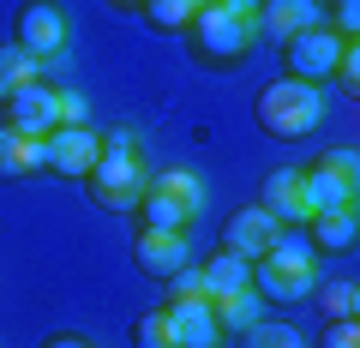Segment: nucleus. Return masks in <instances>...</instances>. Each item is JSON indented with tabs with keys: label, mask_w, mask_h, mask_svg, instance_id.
I'll use <instances>...</instances> for the list:
<instances>
[{
	"label": "nucleus",
	"mask_w": 360,
	"mask_h": 348,
	"mask_svg": "<svg viewBox=\"0 0 360 348\" xmlns=\"http://www.w3.org/2000/svg\"><path fill=\"white\" fill-rule=\"evenodd\" d=\"M42 150H49V174L84 181L90 168H96V156H103V132L96 127H54L49 138H42Z\"/></svg>",
	"instance_id": "9"
},
{
	"label": "nucleus",
	"mask_w": 360,
	"mask_h": 348,
	"mask_svg": "<svg viewBox=\"0 0 360 348\" xmlns=\"http://www.w3.org/2000/svg\"><path fill=\"white\" fill-rule=\"evenodd\" d=\"M354 174H360V156H354V150H324L312 168H300L307 217H324V210H348V205H354Z\"/></svg>",
	"instance_id": "3"
},
{
	"label": "nucleus",
	"mask_w": 360,
	"mask_h": 348,
	"mask_svg": "<svg viewBox=\"0 0 360 348\" xmlns=\"http://www.w3.org/2000/svg\"><path fill=\"white\" fill-rule=\"evenodd\" d=\"M222 6H229V13H240V18H252V13H258V0H222Z\"/></svg>",
	"instance_id": "33"
},
{
	"label": "nucleus",
	"mask_w": 360,
	"mask_h": 348,
	"mask_svg": "<svg viewBox=\"0 0 360 348\" xmlns=\"http://www.w3.org/2000/svg\"><path fill=\"white\" fill-rule=\"evenodd\" d=\"M258 210H264L276 228L283 222H307V193H300V168H270L264 186H258Z\"/></svg>",
	"instance_id": "12"
},
{
	"label": "nucleus",
	"mask_w": 360,
	"mask_h": 348,
	"mask_svg": "<svg viewBox=\"0 0 360 348\" xmlns=\"http://www.w3.org/2000/svg\"><path fill=\"white\" fill-rule=\"evenodd\" d=\"M324 312H330V318H360V288L354 283H330L324 288Z\"/></svg>",
	"instance_id": "25"
},
{
	"label": "nucleus",
	"mask_w": 360,
	"mask_h": 348,
	"mask_svg": "<svg viewBox=\"0 0 360 348\" xmlns=\"http://www.w3.org/2000/svg\"><path fill=\"white\" fill-rule=\"evenodd\" d=\"M319 348H360V318H330Z\"/></svg>",
	"instance_id": "27"
},
{
	"label": "nucleus",
	"mask_w": 360,
	"mask_h": 348,
	"mask_svg": "<svg viewBox=\"0 0 360 348\" xmlns=\"http://www.w3.org/2000/svg\"><path fill=\"white\" fill-rule=\"evenodd\" d=\"M342 49H348V42L336 37L330 25H312V30H300V37L283 42V66H288V78H300V84H319V78L336 72Z\"/></svg>",
	"instance_id": "8"
},
{
	"label": "nucleus",
	"mask_w": 360,
	"mask_h": 348,
	"mask_svg": "<svg viewBox=\"0 0 360 348\" xmlns=\"http://www.w3.org/2000/svg\"><path fill=\"white\" fill-rule=\"evenodd\" d=\"M319 6H342V0H319Z\"/></svg>",
	"instance_id": "35"
},
{
	"label": "nucleus",
	"mask_w": 360,
	"mask_h": 348,
	"mask_svg": "<svg viewBox=\"0 0 360 348\" xmlns=\"http://www.w3.org/2000/svg\"><path fill=\"white\" fill-rule=\"evenodd\" d=\"M25 174H30L25 168V138L0 127V181H25Z\"/></svg>",
	"instance_id": "24"
},
{
	"label": "nucleus",
	"mask_w": 360,
	"mask_h": 348,
	"mask_svg": "<svg viewBox=\"0 0 360 348\" xmlns=\"http://www.w3.org/2000/svg\"><path fill=\"white\" fill-rule=\"evenodd\" d=\"M198 271H205V300H229V295H240V288H252V264L234 258V252L205 258Z\"/></svg>",
	"instance_id": "16"
},
{
	"label": "nucleus",
	"mask_w": 360,
	"mask_h": 348,
	"mask_svg": "<svg viewBox=\"0 0 360 348\" xmlns=\"http://www.w3.org/2000/svg\"><path fill=\"white\" fill-rule=\"evenodd\" d=\"M132 258H139V271L150 276V283H168L180 264H193V252H186V234H150V228L139 234Z\"/></svg>",
	"instance_id": "14"
},
{
	"label": "nucleus",
	"mask_w": 360,
	"mask_h": 348,
	"mask_svg": "<svg viewBox=\"0 0 360 348\" xmlns=\"http://www.w3.org/2000/svg\"><path fill=\"white\" fill-rule=\"evenodd\" d=\"M42 348H90V336H78V330H60V336H49Z\"/></svg>",
	"instance_id": "32"
},
{
	"label": "nucleus",
	"mask_w": 360,
	"mask_h": 348,
	"mask_svg": "<svg viewBox=\"0 0 360 348\" xmlns=\"http://www.w3.org/2000/svg\"><path fill=\"white\" fill-rule=\"evenodd\" d=\"M180 37H186V49H193L198 66H240L246 49L258 42V30H252V18H240L222 0H210V6L193 13V25L180 30Z\"/></svg>",
	"instance_id": "1"
},
{
	"label": "nucleus",
	"mask_w": 360,
	"mask_h": 348,
	"mask_svg": "<svg viewBox=\"0 0 360 348\" xmlns=\"http://www.w3.org/2000/svg\"><path fill=\"white\" fill-rule=\"evenodd\" d=\"M103 150H115V156H144V144H139V132H132V127H108V132H103Z\"/></svg>",
	"instance_id": "30"
},
{
	"label": "nucleus",
	"mask_w": 360,
	"mask_h": 348,
	"mask_svg": "<svg viewBox=\"0 0 360 348\" xmlns=\"http://www.w3.org/2000/svg\"><path fill=\"white\" fill-rule=\"evenodd\" d=\"M336 84H342V91H348V103H354V96H360V54H354V42H348V49H342V60H336Z\"/></svg>",
	"instance_id": "28"
},
{
	"label": "nucleus",
	"mask_w": 360,
	"mask_h": 348,
	"mask_svg": "<svg viewBox=\"0 0 360 348\" xmlns=\"http://www.w3.org/2000/svg\"><path fill=\"white\" fill-rule=\"evenodd\" d=\"M139 210H144V228H150V234H180V228H186V222H193V210L180 205V198L156 193V186H144Z\"/></svg>",
	"instance_id": "17"
},
{
	"label": "nucleus",
	"mask_w": 360,
	"mask_h": 348,
	"mask_svg": "<svg viewBox=\"0 0 360 348\" xmlns=\"http://www.w3.org/2000/svg\"><path fill=\"white\" fill-rule=\"evenodd\" d=\"M252 288L264 307H288V300H307L319 288V258H283V252H264L252 258Z\"/></svg>",
	"instance_id": "5"
},
{
	"label": "nucleus",
	"mask_w": 360,
	"mask_h": 348,
	"mask_svg": "<svg viewBox=\"0 0 360 348\" xmlns=\"http://www.w3.org/2000/svg\"><path fill=\"white\" fill-rule=\"evenodd\" d=\"M115 6H144V0H115Z\"/></svg>",
	"instance_id": "34"
},
{
	"label": "nucleus",
	"mask_w": 360,
	"mask_h": 348,
	"mask_svg": "<svg viewBox=\"0 0 360 348\" xmlns=\"http://www.w3.org/2000/svg\"><path fill=\"white\" fill-rule=\"evenodd\" d=\"M60 96V127H90V103L78 91H54Z\"/></svg>",
	"instance_id": "29"
},
{
	"label": "nucleus",
	"mask_w": 360,
	"mask_h": 348,
	"mask_svg": "<svg viewBox=\"0 0 360 348\" xmlns=\"http://www.w3.org/2000/svg\"><path fill=\"white\" fill-rule=\"evenodd\" d=\"M270 234H276V222L264 217L258 205H246V210H234L229 222H222V252H234V258H264L270 252Z\"/></svg>",
	"instance_id": "13"
},
{
	"label": "nucleus",
	"mask_w": 360,
	"mask_h": 348,
	"mask_svg": "<svg viewBox=\"0 0 360 348\" xmlns=\"http://www.w3.org/2000/svg\"><path fill=\"white\" fill-rule=\"evenodd\" d=\"M312 25H324L319 0H258V13H252V30L264 42H276V49L288 37H300V30H312Z\"/></svg>",
	"instance_id": "11"
},
{
	"label": "nucleus",
	"mask_w": 360,
	"mask_h": 348,
	"mask_svg": "<svg viewBox=\"0 0 360 348\" xmlns=\"http://www.w3.org/2000/svg\"><path fill=\"white\" fill-rule=\"evenodd\" d=\"M0 127L18 132V138H49V132L60 127V96H54V84L49 78L18 84V91L0 103Z\"/></svg>",
	"instance_id": "7"
},
{
	"label": "nucleus",
	"mask_w": 360,
	"mask_h": 348,
	"mask_svg": "<svg viewBox=\"0 0 360 348\" xmlns=\"http://www.w3.org/2000/svg\"><path fill=\"white\" fill-rule=\"evenodd\" d=\"M240 348H307V336L295 324H283V318H258V324L240 330Z\"/></svg>",
	"instance_id": "22"
},
{
	"label": "nucleus",
	"mask_w": 360,
	"mask_h": 348,
	"mask_svg": "<svg viewBox=\"0 0 360 348\" xmlns=\"http://www.w3.org/2000/svg\"><path fill=\"white\" fill-rule=\"evenodd\" d=\"M307 240H312V252H354V240H360V222H354V205L348 210H324V217H307Z\"/></svg>",
	"instance_id": "15"
},
{
	"label": "nucleus",
	"mask_w": 360,
	"mask_h": 348,
	"mask_svg": "<svg viewBox=\"0 0 360 348\" xmlns=\"http://www.w3.org/2000/svg\"><path fill=\"white\" fill-rule=\"evenodd\" d=\"M168 342L174 348H222V324H217V307L205 295L193 300H168Z\"/></svg>",
	"instance_id": "10"
},
{
	"label": "nucleus",
	"mask_w": 360,
	"mask_h": 348,
	"mask_svg": "<svg viewBox=\"0 0 360 348\" xmlns=\"http://www.w3.org/2000/svg\"><path fill=\"white\" fill-rule=\"evenodd\" d=\"M139 13L150 18V30H156V37H180V30L193 25V13H198V0H144Z\"/></svg>",
	"instance_id": "20"
},
{
	"label": "nucleus",
	"mask_w": 360,
	"mask_h": 348,
	"mask_svg": "<svg viewBox=\"0 0 360 348\" xmlns=\"http://www.w3.org/2000/svg\"><path fill=\"white\" fill-rule=\"evenodd\" d=\"M144 174H150V162L144 156H115V150H103L96 156V168L84 174V186H90V198L103 210H132L144 198Z\"/></svg>",
	"instance_id": "6"
},
{
	"label": "nucleus",
	"mask_w": 360,
	"mask_h": 348,
	"mask_svg": "<svg viewBox=\"0 0 360 348\" xmlns=\"http://www.w3.org/2000/svg\"><path fill=\"white\" fill-rule=\"evenodd\" d=\"M13 42L25 54H37V60H54V54H66V42H72V18H66L60 0H25L13 18Z\"/></svg>",
	"instance_id": "4"
},
{
	"label": "nucleus",
	"mask_w": 360,
	"mask_h": 348,
	"mask_svg": "<svg viewBox=\"0 0 360 348\" xmlns=\"http://www.w3.org/2000/svg\"><path fill=\"white\" fill-rule=\"evenodd\" d=\"M193 295H205V271H198V264H180V271L168 276V300H193Z\"/></svg>",
	"instance_id": "26"
},
{
	"label": "nucleus",
	"mask_w": 360,
	"mask_h": 348,
	"mask_svg": "<svg viewBox=\"0 0 360 348\" xmlns=\"http://www.w3.org/2000/svg\"><path fill=\"white\" fill-rule=\"evenodd\" d=\"M30 78H42V60L25 54L18 42H0V103H6L18 84H30Z\"/></svg>",
	"instance_id": "19"
},
{
	"label": "nucleus",
	"mask_w": 360,
	"mask_h": 348,
	"mask_svg": "<svg viewBox=\"0 0 360 348\" xmlns=\"http://www.w3.org/2000/svg\"><path fill=\"white\" fill-rule=\"evenodd\" d=\"M210 307H217V324H222V330H246V324L264 318V300H258V288H240V295L210 300Z\"/></svg>",
	"instance_id": "21"
},
{
	"label": "nucleus",
	"mask_w": 360,
	"mask_h": 348,
	"mask_svg": "<svg viewBox=\"0 0 360 348\" xmlns=\"http://www.w3.org/2000/svg\"><path fill=\"white\" fill-rule=\"evenodd\" d=\"M144 186H156V193H168V198H180V205L193 210H205V181H198L193 168H156V174H144Z\"/></svg>",
	"instance_id": "18"
},
{
	"label": "nucleus",
	"mask_w": 360,
	"mask_h": 348,
	"mask_svg": "<svg viewBox=\"0 0 360 348\" xmlns=\"http://www.w3.org/2000/svg\"><path fill=\"white\" fill-rule=\"evenodd\" d=\"M336 37H342V42H354V30H360V0H342V6H336Z\"/></svg>",
	"instance_id": "31"
},
{
	"label": "nucleus",
	"mask_w": 360,
	"mask_h": 348,
	"mask_svg": "<svg viewBox=\"0 0 360 348\" xmlns=\"http://www.w3.org/2000/svg\"><path fill=\"white\" fill-rule=\"evenodd\" d=\"M319 120H324L319 84L276 78V84H264V91H258V127H264L270 138H307V132H319Z\"/></svg>",
	"instance_id": "2"
},
{
	"label": "nucleus",
	"mask_w": 360,
	"mask_h": 348,
	"mask_svg": "<svg viewBox=\"0 0 360 348\" xmlns=\"http://www.w3.org/2000/svg\"><path fill=\"white\" fill-rule=\"evenodd\" d=\"M132 348H174L168 342V312L162 307H150V312L132 318Z\"/></svg>",
	"instance_id": "23"
}]
</instances>
